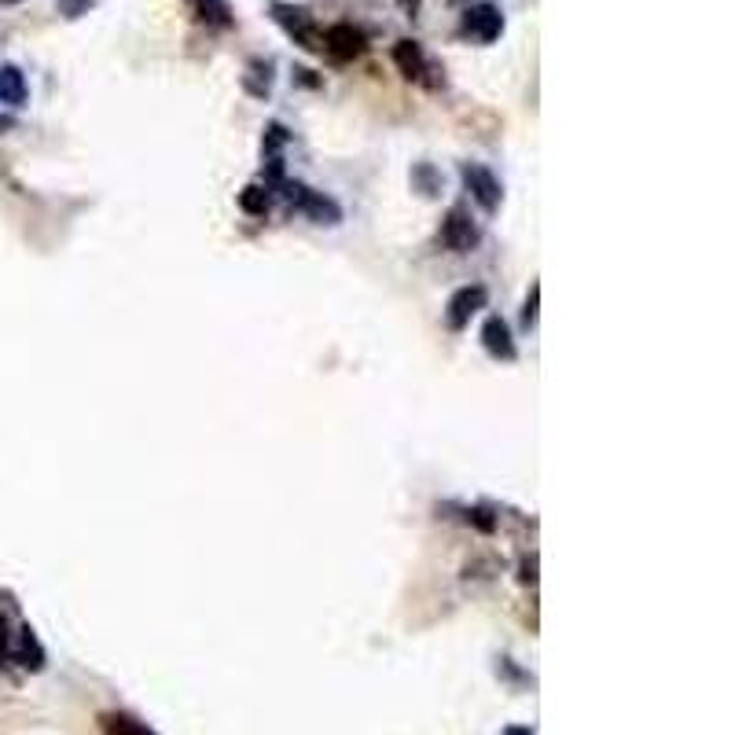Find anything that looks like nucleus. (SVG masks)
<instances>
[{
    "mask_svg": "<svg viewBox=\"0 0 735 735\" xmlns=\"http://www.w3.org/2000/svg\"><path fill=\"white\" fill-rule=\"evenodd\" d=\"M272 19H276L298 45L306 48V52H324V34L317 30V19H313L306 8H294V4L276 0V4H272Z\"/></svg>",
    "mask_w": 735,
    "mask_h": 735,
    "instance_id": "1",
    "label": "nucleus"
},
{
    "mask_svg": "<svg viewBox=\"0 0 735 735\" xmlns=\"http://www.w3.org/2000/svg\"><path fill=\"white\" fill-rule=\"evenodd\" d=\"M324 52L331 59H339V63H350V59H361L368 52V37L350 23L328 26L324 30Z\"/></svg>",
    "mask_w": 735,
    "mask_h": 735,
    "instance_id": "2",
    "label": "nucleus"
},
{
    "mask_svg": "<svg viewBox=\"0 0 735 735\" xmlns=\"http://www.w3.org/2000/svg\"><path fill=\"white\" fill-rule=\"evenodd\" d=\"M441 243L449 250H456V254H467L478 243V228L471 221V214H467V206H453L445 214V221H441Z\"/></svg>",
    "mask_w": 735,
    "mask_h": 735,
    "instance_id": "3",
    "label": "nucleus"
},
{
    "mask_svg": "<svg viewBox=\"0 0 735 735\" xmlns=\"http://www.w3.org/2000/svg\"><path fill=\"white\" fill-rule=\"evenodd\" d=\"M486 302H489V291L482 287V283H475V287H460V291L449 298V306H445V324H449L453 331L467 328L478 309H486Z\"/></svg>",
    "mask_w": 735,
    "mask_h": 735,
    "instance_id": "4",
    "label": "nucleus"
},
{
    "mask_svg": "<svg viewBox=\"0 0 735 735\" xmlns=\"http://www.w3.org/2000/svg\"><path fill=\"white\" fill-rule=\"evenodd\" d=\"M464 34L478 37L482 45H493V41L504 34V15H500L497 4H475V8L464 15Z\"/></svg>",
    "mask_w": 735,
    "mask_h": 735,
    "instance_id": "5",
    "label": "nucleus"
},
{
    "mask_svg": "<svg viewBox=\"0 0 735 735\" xmlns=\"http://www.w3.org/2000/svg\"><path fill=\"white\" fill-rule=\"evenodd\" d=\"M287 199L291 203H298L302 210H306L309 217H317L320 225H335L342 217V210L335 203H331L328 195H317V192H309L306 184H287Z\"/></svg>",
    "mask_w": 735,
    "mask_h": 735,
    "instance_id": "6",
    "label": "nucleus"
},
{
    "mask_svg": "<svg viewBox=\"0 0 735 735\" xmlns=\"http://www.w3.org/2000/svg\"><path fill=\"white\" fill-rule=\"evenodd\" d=\"M464 181H467V188H471V195H475V203L482 206V210H497L500 206V181L486 170V166H464Z\"/></svg>",
    "mask_w": 735,
    "mask_h": 735,
    "instance_id": "7",
    "label": "nucleus"
},
{
    "mask_svg": "<svg viewBox=\"0 0 735 735\" xmlns=\"http://www.w3.org/2000/svg\"><path fill=\"white\" fill-rule=\"evenodd\" d=\"M482 346H486V350L493 353L497 361H515V357H519L508 324H504L500 317H489L486 324H482Z\"/></svg>",
    "mask_w": 735,
    "mask_h": 735,
    "instance_id": "8",
    "label": "nucleus"
},
{
    "mask_svg": "<svg viewBox=\"0 0 735 735\" xmlns=\"http://www.w3.org/2000/svg\"><path fill=\"white\" fill-rule=\"evenodd\" d=\"M394 63L408 81H423V74H427V56H423L419 41H397Z\"/></svg>",
    "mask_w": 735,
    "mask_h": 735,
    "instance_id": "9",
    "label": "nucleus"
},
{
    "mask_svg": "<svg viewBox=\"0 0 735 735\" xmlns=\"http://www.w3.org/2000/svg\"><path fill=\"white\" fill-rule=\"evenodd\" d=\"M26 78L19 67H0V103H8V107H23L26 103Z\"/></svg>",
    "mask_w": 735,
    "mask_h": 735,
    "instance_id": "10",
    "label": "nucleus"
},
{
    "mask_svg": "<svg viewBox=\"0 0 735 735\" xmlns=\"http://www.w3.org/2000/svg\"><path fill=\"white\" fill-rule=\"evenodd\" d=\"M15 658H19V666H23V669H34V673L45 666V647L37 644L34 629H23V633H19V647H15Z\"/></svg>",
    "mask_w": 735,
    "mask_h": 735,
    "instance_id": "11",
    "label": "nucleus"
},
{
    "mask_svg": "<svg viewBox=\"0 0 735 735\" xmlns=\"http://www.w3.org/2000/svg\"><path fill=\"white\" fill-rule=\"evenodd\" d=\"M269 206H272V195L265 184H247L243 192H239V210L250 217H265L269 214Z\"/></svg>",
    "mask_w": 735,
    "mask_h": 735,
    "instance_id": "12",
    "label": "nucleus"
},
{
    "mask_svg": "<svg viewBox=\"0 0 735 735\" xmlns=\"http://www.w3.org/2000/svg\"><path fill=\"white\" fill-rule=\"evenodd\" d=\"M243 85H247L250 96H269V85H272V63L269 59H250Z\"/></svg>",
    "mask_w": 735,
    "mask_h": 735,
    "instance_id": "13",
    "label": "nucleus"
},
{
    "mask_svg": "<svg viewBox=\"0 0 735 735\" xmlns=\"http://www.w3.org/2000/svg\"><path fill=\"white\" fill-rule=\"evenodd\" d=\"M103 732L107 735H151L144 724L129 713H103Z\"/></svg>",
    "mask_w": 735,
    "mask_h": 735,
    "instance_id": "14",
    "label": "nucleus"
},
{
    "mask_svg": "<svg viewBox=\"0 0 735 735\" xmlns=\"http://www.w3.org/2000/svg\"><path fill=\"white\" fill-rule=\"evenodd\" d=\"M537 294H541V287H533L530 302H526V313H522V320H526V324H533V320H537Z\"/></svg>",
    "mask_w": 735,
    "mask_h": 735,
    "instance_id": "15",
    "label": "nucleus"
},
{
    "mask_svg": "<svg viewBox=\"0 0 735 735\" xmlns=\"http://www.w3.org/2000/svg\"><path fill=\"white\" fill-rule=\"evenodd\" d=\"M8 658V622L0 618V662Z\"/></svg>",
    "mask_w": 735,
    "mask_h": 735,
    "instance_id": "16",
    "label": "nucleus"
},
{
    "mask_svg": "<svg viewBox=\"0 0 735 735\" xmlns=\"http://www.w3.org/2000/svg\"><path fill=\"white\" fill-rule=\"evenodd\" d=\"M504 735H533V728H508Z\"/></svg>",
    "mask_w": 735,
    "mask_h": 735,
    "instance_id": "17",
    "label": "nucleus"
},
{
    "mask_svg": "<svg viewBox=\"0 0 735 735\" xmlns=\"http://www.w3.org/2000/svg\"><path fill=\"white\" fill-rule=\"evenodd\" d=\"M0 4H15V0H0Z\"/></svg>",
    "mask_w": 735,
    "mask_h": 735,
    "instance_id": "18",
    "label": "nucleus"
}]
</instances>
